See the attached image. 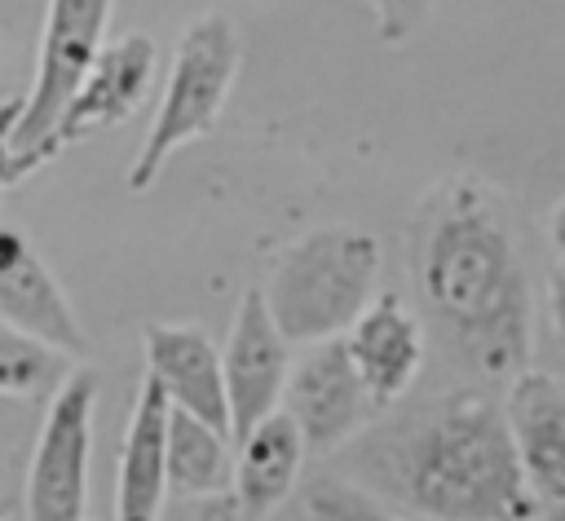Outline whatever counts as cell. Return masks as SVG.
Wrapping results in <instances>:
<instances>
[{
	"label": "cell",
	"instance_id": "cell-1",
	"mask_svg": "<svg viewBox=\"0 0 565 521\" xmlns=\"http://www.w3.org/2000/svg\"><path fill=\"white\" fill-rule=\"evenodd\" d=\"M349 477L424 521H539L543 499L530 490L508 411L455 389L375 415L344 450Z\"/></svg>",
	"mask_w": 565,
	"mask_h": 521
},
{
	"label": "cell",
	"instance_id": "cell-2",
	"mask_svg": "<svg viewBox=\"0 0 565 521\" xmlns=\"http://www.w3.org/2000/svg\"><path fill=\"white\" fill-rule=\"evenodd\" d=\"M415 287L441 344L481 380H516L530 366V278L494 199L455 177L419 208Z\"/></svg>",
	"mask_w": 565,
	"mask_h": 521
},
{
	"label": "cell",
	"instance_id": "cell-3",
	"mask_svg": "<svg viewBox=\"0 0 565 521\" xmlns=\"http://www.w3.org/2000/svg\"><path fill=\"white\" fill-rule=\"evenodd\" d=\"M380 269L384 252L375 234L353 225H318L278 252L265 300L291 344L335 340L375 300Z\"/></svg>",
	"mask_w": 565,
	"mask_h": 521
},
{
	"label": "cell",
	"instance_id": "cell-4",
	"mask_svg": "<svg viewBox=\"0 0 565 521\" xmlns=\"http://www.w3.org/2000/svg\"><path fill=\"white\" fill-rule=\"evenodd\" d=\"M238 66H243V40L225 13H203L199 22L185 26V35L172 53V66H168V84H163L154 124H150L141 150L128 168V181H124L132 194L150 190L154 177L163 172V163L181 146H190L194 137L216 128V119L230 102V88L238 79Z\"/></svg>",
	"mask_w": 565,
	"mask_h": 521
},
{
	"label": "cell",
	"instance_id": "cell-5",
	"mask_svg": "<svg viewBox=\"0 0 565 521\" xmlns=\"http://www.w3.org/2000/svg\"><path fill=\"white\" fill-rule=\"evenodd\" d=\"M110 4L115 0H49L44 9V31H40V57L31 88L22 93V119L13 132V155H9V177L13 185L57 159L53 132L79 93L84 75L93 71L97 53L106 49V26H110Z\"/></svg>",
	"mask_w": 565,
	"mask_h": 521
},
{
	"label": "cell",
	"instance_id": "cell-6",
	"mask_svg": "<svg viewBox=\"0 0 565 521\" xmlns=\"http://www.w3.org/2000/svg\"><path fill=\"white\" fill-rule=\"evenodd\" d=\"M97 375L75 366L49 397L31 468H26V521H84L88 508V450H93Z\"/></svg>",
	"mask_w": 565,
	"mask_h": 521
},
{
	"label": "cell",
	"instance_id": "cell-7",
	"mask_svg": "<svg viewBox=\"0 0 565 521\" xmlns=\"http://www.w3.org/2000/svg\"><path fill=\"white\" fill-rule=\"evenodd\" d=\"M282 411L300 424L309 455H340L380 415V402L358 375L344 336H335L309 344V353L291 366Z\"/></svg>",
	"mask_w": 565,
	"mask_h": 521
},
{
	"label": "cell",
	"instance_id": "cell-8",
	"mask_svg": "<svg viewBox=\"0 0 565 521\" xmlns=\"http://www.w3.org/2000/svg\"><path fill=\"white\" fill-rule=\"evenodd\" d=\"M221 362H225L230 424H234V442H238L243 433H252L265 415H274L282 406L287 375H291V340L282 336L278 318L269 313L265 287H252L238 300Z\"/></svg>",
	"mask_w": 565,
	"mask_h": 521
},
{
	"label": "cell",
	"instance_id": "cell-9",
	"mask_svg": "<svg viewBox=\"0 0 565 521\" xmlns=\"http://www.w3.org/2000/svg\"><path fill=\"white\" fill-rule=\"evenodd\" d=\"M150 79H154V40L150 35H124V40H110L93 71L84 75L79 93L71 97L57 132H53V146L57 155L93 132H106V128H119L137 115V106L146 102L150 93Z\"/></svg>",
	"mask_w": 565,
	"mask_h": 521
},
{
	"label": "cell",
	"instance_id": "cell-10",
	"mask_svg": "<svg viewBox=\"0 0 565 521\" xmlns=\"http://www.w3.org/2000/svg\"><path fill=\"white\" fill-rule=\"evenodd\" d=\"M146 375L163 384L172 406L216 424L234 437L230 424V393H225V362L207 331L190 322H146Z\"/></svg>",
	"mask_w": 565,
	"mask_h": 521
},
{
	"label": "cell",
	"instance_id": "cell-11",
	"mask_svg": "<svg viewBox=\"0 0 565 521\" xmlns=\"http://www.w3.org/2000/svg\"><path fill=\"white\" fill-rule=\"evenodd\" d=\"M0 318L75 358L88 353V336L62 283L53 278V269L44 265V256L31 247L22 230H0Z\"/></svg>",
	"mask_w": 565,
	"mask_h": 521
},
{
	"label": "cell",
	"instance_id": "cell-12",
	"mask_svg": "<svg viewBox=\"0 0 565 521\" xmlns=\"http://www.w3.org/2000/svg\"><path fill=\"white\" fill-rule=\"evenodd\" d=\"M344 344L371 397L380 402V411L397 406L411 393V384L424 371V349H428L419 318L402 305L397 291H380L362 309V318L344 331Z\"/></svg>",
	"mask_w": 565,
	"mask_h": 521
},
{
	"label": "cell",
	"instance_id": "cell-13",
	"mask_svg": "<svg viewBox=\"0 0 565 521\" xmlns=\"http://www.w3.org/2000/svg\"><path fill=\"white\" fill-rule=\"evenodd\" d=\"M168 424L172 397L154 375H141L132 397V415L119 446V477H115V521H159L168 481Z\"/></svg>",
	"mask_w": 565,
	"mask_h": 521
},
{
	"label": "cell",
	"instance_id": "cell-14",
	"mask_svg": "<svg viewBox=\"0 0 565 521\" xmlns=\"http://www.w3.org/2000/svg\"><path fill=\"white\" fill-rule=\"evenodd\" d=\"M508 424L530 490L543 508H565V380L543 371H521L508 380Z\"/></svg>",
	"mask_w": 565,
	"mask_h": 521
},
{
	"label": "cell",
	"instance_id": "cell-15",
	"mask_svg": "<svg viewBox=\"0 0 565 521\" xmlns=\"http://www.w3.org/2000/svg\"><path fill=\"white\" fill-rule=\"evenodd\" d=\"M305 455L309 442L282 406L265 415L252 433H243L234 442V490H230L238 521H265L274 508H282V499L300 481Z\"/></svg>",
	"mask_w": 565,
	"mask_h": 521
},
{
	"label": "cell",
	"instance_id": "cell-16",
	"mask_svg": "<svg viewBox=\"0 0 565 521\" xmlns=\"http://www.w3.org/2000/svg\"><path fill=\"white\" fill-rule=\"evenodd\" d=\"M234 437L221 433L216 424L172 406L168 424V481L172 495L181 499H216L234 490Z\"/></svg>",
	"mask_w": 565,
	"mask_h": 521
},
{
	"label": "cell",
	"instance_id": "cell-17",
	"mask_svg": "<svg viewBox=\"0 0 565 521\" xmlns=\"http://www.w3.org/2000/svg\"><path fill=\"white\" fill-rule=\"evenodd\" d=\"M75 371V353L0 318V397H53Z\"/></svg>",
	"mask_w": 565,
	"mask_h": 521
},
{
	"label": "cell",
	"instance_id": "cell-18",
	"mask_svg": "<svg viewBox=\"0 0 565 521\" xmlns=\"http://www.w3.org/2000/svg\"><path fill=\"white\" fill-rule=\"evenodd\" d=\"M305 521H406L397 517V503L375 495L349 472H318L300 490Z\"/></svg>",
	"mask_w": 565,
	"mask_h": 521
},
{
	"label": "cell",
	"instance_id": "cell-19",
	"mask_svg": "<svg viewBox=\"0 0 565 521\" xmlns=\"http://www.w3.org/2000/svg\"><path fill=\"white\" fill-rule=\"evenodd\" d=\"M375 18V35L384 44H406L433 13V0H366Z\"/></svg>",
	"mask_w": 565,
	"mask_h": 521
},
{
	"label": "cell",
	"instance_id": "cell-20",
	"mask_svg": "<svg viewBox=\"0 0 565 521\" xmlns=\"http://www.w3.org/2000/svg\"><path fill=\"white\" fill-rule=\"evenodd\" d=\"M547 309H552V327H556V336L565 340V256L552 265V274H547Z\"/></svg>",
	"mask_w": 565,
	"mask_h": 521
},
{
	"label": "cell",
	"instance_id": "cell-21",
	"mask_svg": "<svg viewBox=\"0 0 565 521\" xmlns=\"http://www.w3.org/2000/svg\"><path fill=\"white\" fill-rule=\"evenodd\" d=\"M547 234H552V243H556V252L565 256V199L552 208V221H547Z\"/></svg>",
	"mask_w": 565,
	"mask_h": 521
},
{
	"label": "cell",
	"instance_id": "cell-22",
	"mask_svg": "<svg viewBox=\"0 0 565 521\" xmlns=\"http://www.w3.org/2000/svg\"><path fill=\"white\" fill-rule=\"evenodd\" d=\"M0 521H4V517H0Z\"/></svg>",
	"mask_w": 565,
	"mask_h": 521
},
{
	"label": "cell",
	"instance_id": "cell-23",
	"mask_svg": "<svg viewBox=\"0 0 565 521\" xmlns=\"http://www.w3.org/2000/svg\"><path fill=\"white\" fill-rule=\"evenodd\" d=\"M0 190H4V185H0Z\"/></svg>",
	"mask_w": 565,
	"mask_h": 521
}]
</instances>
